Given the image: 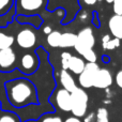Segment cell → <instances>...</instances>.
I'll return each mask as SVG.
<instances>
[{
  "label": "cell",
  "instance_id": "cell-9",
  "mask_svg": "<svg viewBox=\"0 0 122 122\" xmlns=\"http://www.w3.org/2000/svg\"><path fill=\"white\" fill-rule=\"evenodd\" d=\"M55 102L60 110L62 112H71L72 110V97L71 92L65 89H59L55 93Z\"/></svg>",
  "mask_w": 122,
  "mask_h": 122
},
{
  "label": "cell",
  "instance_id": "cell-18",
  "mask_svg": "<svg viewBox=\"0 0 122 122\" xmlns=\"http://www.w3.org/2000/svg\"><path fill=\"white\" fill-rule=\"evenodd\" d=\"M60 39H61V32L58 31V30H53L47 36L46 42L51 47L56 48V47H59L60 45Z\"/></svg>",
  "mask_w": 122,
  "mask_h": 122
},
{
  "label": "cell",
  "instance_id": "cell-30",
  "mask_svg": "<svg viewBox=\"0 0 122 122\" xmlns=\"http://www.w3.org/2000/svg\"><path fill=\"white\" fill-rule=\"evenodd\" d=\"M51 31H53V28H51L49 25L44 26V28H43V33H44V34H46V36H48V34L51 33Z\"/></svg>",
  "mask_w": 122,
  "mask_h": 122
},
{
  "label": "cell",
  "instance_id": "cell-15",
  "mask_svg": "<svg viewBox=\"0 0 122 122\" xmlns=\"http://www.w3.org/2000/svg\"><path fill=\"white\" fill-rule=\"evenodd\" d=\"M77 42V34L73 32H63L61 33L60 39V45L61 48H71L74 47Z\"/></svg>",
  "mask_w": 122,
  "mask_h": 122
},
{
  "label": "cell",
  "instance_id": "cell-7",
  "mask_svg": "<svg viewBox=\"0 0 122 122\" xmlns=\"http://www.w3.org/2000/svg\"><path fill=\"white\" fill-rule=\"evenodd\" d=\"M17 46L23 49H31L36 46V34L31 28L26 27L19 30L15 38Z\"/></svg>",
  "mask_w": 122,
  "mask_h": 122
},
{
  "label": "cell",
  "instance_id": "cell-34",
  "mask_svg": "<svg viewBox=\"0 0 122 122\" xmlns=\"http://www.w3.org/2000/svg\"><path fill=\"white\" fill-rule=\"evenodd\" d=\"M104 103H105V104H109L110 103V100H105V101H104Z\"/></svg>",
  "mask_w": 122,
  "mask_h": 122
},
{
  "label": "cell",
  "instance_id": "cell-1",
  "mask_svg": "<svg viewBox=\"0 0 122 122\" xmlns=\"http://www.w3.org/2000/svg\"><path fill=\"white\" fill-rule=\"evenodd\" d=\"M6 97L11 105L20 108L38 102V93L33 82L25 77H17L5 82Z\"/></svg>",
  "mask_w": 122,
  "mask_h": 122
},
{
  "label": "cell",
  "instance_id": "cell-35",
  "mask_svg": "<svg viewBox=\"0 0 122 122\" xmlns=\"http://www.w3.org/2000/svg\"><path fill=\"white\" fill-rule=\"evenodd\" d=\"M106 2H107V3H112V2H114V0H105Z\"/></svg>",
  "mask_w": 122,
  "mask_h": 122
},
{
  "label": "cell",
  "instance_id": "cell-29",
  "mask_svg": "<svg viewBox=\"0 0 122 122\" xmlns=\"http://www.w3.org/2000/svg\"><path fill=\"white\" fill-rule=\"evenodd\" d=\"M94 118H95V115L93 114V112H91V114L87 115V117H85L84 122H93L94 121Z\"/></svg>",
  "mask_w": 122,
  "mask_h": 122
},
{
  "label": "cell",
  "instance_id": "cell-3",
  "mask_svg": "<svg viewBox=\"0 0 122 122\" xmlns=\"http://www.w3.org/2000/svg\"><path fill=\"white\" fill-rule=\"evenodd\" d=\"M72 97V110L74 117H84L87 112L88 108V101L89 97L87 92L82 88H76L73 92L71 93Z\"/></svg>",
  "mask_w": 122,
  "mask_h": 122
},
{
  "label": "cell",
  "instance_id": "cell-4",
  "mask_svg": "<svg viewBox=\"0 0 122 122\" xmlns=\"http://www.w3.org/2000/svg\"><path fill=\"white\" fill-rule=\"evenodd\" d=\"M95 45V36L93 30L90 27H85L77 33V42L74 49L80 56L88 49H92Z\"/></svg>",
  "mask_w": 122,
  "mask_h": 122
},
{
  "label": "cell",
  "instance_id": "cell-10",
  "mask_svg": "<svg viewBox=\"0 0 122 122\" xmlns=\"http://www.w3.org/2000/svg\"><path fill=\"white\" fill-rule=\"evenodd\" d=\"M112 85V75L109 70L107 69H101L97 71L95 75L94 81H93V87L97 89H107Z\"/></svg>",
  "mask_w": 122,
  "mask_h": 122
},
{
  "label": "cell",
  "instance_id": "cell-23",
  "mask_svg": "<svg viewBox=\"0 0 122 122\" xmlns=\"http://www.w3.org/2000/svg\"><path fill=\"white\" fill-rule=\"evenodd\" d=\"M72 57V54L70 51H63L61 54V66H62V70H66L67 71V65H69V61Z\"/></svg>",
  "mask_w": 122,
  "mask_h": 122
},
{
  "label": "cell",
  "instance_id": "cell-36",
  "mask_svg": "<svg viewBox=\"0 0 122 122\" xmlns=\"http://www.w3.org/2000/svg\"><path fill=\"white\" fill-rule=\"evenodd\" d=\"M97 1H103V0H97Z\"/></svg>",
  "mask_w": 122,
  "mask_h": 122
},
{
  "label": "cell",
  "instance_id": "cell-6",
  "mask_svg": "<svg viewBox=\"0 0 122 122\" xmlns=\"http://www.w3.org/2000/svg\"><path fill=\"white\" fill-rule=\"evenodd\" d=\"M40 66V58L36 51L26 53L19 60V72L23 74H33Z\"/></svg>",
  "mask_w": 122,
  "mask_h": 122
},
{
  "label": "cell",
  "instance_id": "cell-20",
  "mask_svg": "<svg viewBox=\"0 0 122 122\" xmlns=\"http://www.w3.org/2000/svg\"><path fill=\"white\" fill-rule=\"evenodd\" d=\"M15 0H0V16L8 13L14 6Z\"/></svg>",
  "mask_w": 122,
  "mask_h": 122
},
{
  "label": "cell",
  "instance_id": "cell-21",
  "mask_svg": "<svg viewBox=\"0 0 122 122\" xmlns=\"http://www.w3.org/2000/svg\"><path fill=\"white\" fill-rule=\"evenodd\" d=\"M97 122H109V120H108V110L105 107H101L97 109Z\"/></svg>",
  "mask_w": 122,
  "mask_h": 122
},
{
  "label": "cell",
  "instance_id": "cell-25",
  "mask_svg": "<svg viewBox=\"0 0 122 122\" xmlns=\"http://www.w3.org/2000/svg\"><path fill=\"white\" fill-rule=\"evenodd\" d=\"M112 11L116 15H121L122 16V0H114Z\"/></svg>",
  "mask_w": 122,
  "mask_h": 122
},
{
  "label": "cell",
  "instance_id": "cell-17",
  "mask_svg": "<svg viewBox=\"0 0 122 122\" xmlns=\"http://www.w3.org/2000/svg\"><path fill=\"white\" fill-rule=\"evenodd\" d=\"M0 29H1V28H0ZM14 42H15V38L13 36L6 34L5 32L0 31V51L12 47Z\"/></svg>",
  "mask_w": 122,
  "mask_h": 122
},
{
  "label": "cell",
  "instance_id": "cell-33",
  "mask_svg": "<svg viewBox=\"0 0 122 122\" xmlns=\"http://www.w3.org/2000/svg\"><path fill=\"white\" fill-rule=\"evenodd\" d=\"M102 61H103V62H109V58L107 57V56H103V57H102Z\"/></svg>",
  "mask_w": 122,
  "mask_h": 122
},
{
  "label": "cell",
  "instance_id": "cell-32",
  "mask_svg": "<svg viewBox=\"0 0 122 122\" xmlns=\"http://www.w3.org/2000/svg\"><path fill=\"white\" fill-rule=\"evenodd\" d=\"M84 2L87 4V5H94L97 2V0H84Z\"/></svg>",
  "mask_w": 122,
  "mask_h": 122
},
{
  "label": "cell",
  "instance_id": "cell-22",
  "mask_svg": "<svg viewBox=\"0 0 122 122\" xmlns=\"http://www.w3.org/2000/svg\"><path fill=\"white\" fill-rule=\"evenodd\" d=\"M81 57L84 58L85 61H87V62H97V54H95V51H93V48L86 51L81 55Z\"/></svg>",
  "mask_w": 122,
  "mask_h": 122
},
{
  "label": "cell",
  "instance_id": "cell-5",
  "mask_svg": "<svg viewBox=\"0 0 122 122\" xmlns=\"http://www.w3.org/2000/svg\"><path fill=\"white\" fill-rule=\"evenodd\" d=\"M100 70V66L97 62H87L84 71L78 75V82L82 89H89L93 87L95 75L97 71Z\"/></svg>",
  "mask_w": 122,
  "mask_h": 122
},
{
  "label": "cell",
  "instance_id": "cell-19",
  "mask_svg": "<svg viewBox=\"0 0 122 122\" xmlns=\"http://www.w3.org/2000/svg\"><path fill=\"white\" fill-rule=\"evenodd\" d=\"M15 16H16V12H15V8L13 6L8 13L0 16V28H5L8 25H10L15 19Z\"/></svg>",
  "mask_w": 122,
  "mask_h": 122
},
{
  "label": "cell",
  "instance_id": "cell-11",
  "mask_svg": "<svg viewBox=\"0 0 122 122\" xmlns=\"http://www.w3.org/2000/svg\"><path fill=\"white\" fill-rule=\"evenodd\" d=\"M108 29L112 36L119 40H122V16L114 14L108 19Z\"/></svg>",
  "mask_w": 122,
  "mask_h": 122
},
{
  "label": "cell",
  "instance_id": "cell-16",
  "mask_svg": "<svg viewBox=\"0 0 122 122\" xmlns=\"http://www.w3.org/2000/svg\"><path fill=\"white\" fill-rule=\"evenodd\" d=\"M102 47L104 49H107V51H114V49L118 48L121 44V41L119 39L112 38L110 34H104L102 36Z\"/></svg>",
  "mask_w": 122,
  "mask_h": 122
},
{
  "label": "cell",
  "instance_id": "cell-14",
  "mask_svg": "<svg viewBox=\"0 0 122 122\" xmlns=\"http://www.w3.org/2000/svg\"><path fill=\"white\" fill-rule=\"evenodd\" d=\"M59 77H60V82H61V85H62L63 89L67 90L69 92L72 93L76 88H77L73 76H72L66 70H62V71L60 72Z\"/></svg>",
  "mask_w": 122,
  "mask_h": 122
},
{
  "label": "cell",
  "instance_id": "cell-31",
  "mask_svg": "<svg viewBox=\"0 0 122 122\" xmlns=\"http://www.w3.org/2000/svg\"><path fill=\"white\" fill-rule=\"evenodd\" d=\"M64 122H81V121H80L79 118H77V117H70V118H67Z\"/></svg>",
  "mask_w": 122,
  "mask_h": 122
},
{
  "label": "cell",
  "instance_id": "cell-2",
  "mask_svg": "<svg viewBox=\"0 0 122 122\" xmlns=\"http://www.w3.org/2000/svg\"><path fill=\"white\" fill-rule=\"evenodd\" d=\"M48 0H15L14 8L16 15H41L47 10ZM43 17V16H42Z\"/></svg>",
  "mask_w": 122,
  "mask_h": 122
},
{
  "label": "cell",
  "instance_id": "cell-26",
  "mask_svg": "<svg viewBox=\"0 0 122 122\" xmlns=\"http://www.w3.org/2000/svg\"><path fill=\"white\" fill-rule=\"evenodd\" d=\"M115 80H116L117 86H118L120 89H122V70H120V71L117 72Z\"/></svg>",
  "mask_w": 122,
  "mask_h": 122
},
{
  "label": "cell",
  "instance_id": "cell-12",
  "mask_svg": "<svg viewBox=\"0 0 122 122\" xmlns=\"http://www.w3.org/2000/svg\"><path fill=\"white\" fill-rule=\"evenodd\" d=\"M15 20L17 23L21 24V25H30L31 27L36 28V29H40L41 26L43 25V17L41 15H16L15 16Z\"/></svg>",
  "mask_w": 122,
  "mask_h": 122
},
{
  "label": "cell",
  "instance_id": "cell-13",
  "mask_svg": "<svg viewBox=\"0 0 122 122\" xmlns=\"http://www.w3.org/2000/svg\"><path fill=\"white\" fill-rule=\"evenodd\" d=\"M85 66H86V61L84 58L72 55L71 59L69 61V65H67V71H71L73 74L79 75L84 71Z\"/></svg>",
  "mask_w": 122,
  "mask_h": 122
},
{
  "label": "cell",
  "instance_id": "cell-28",
  "mask_svg": "<svg viewBox=\"0 0 122 122\" xmlns=\"http://www.w3.org/2000/svg\"><path fill=\"white\" fill-rule=\"evenodd\" d=\"M93 19H92V23L93 25L95 26V27L99 28L100 27V20H99V14H97V12H93Z\"/></svg>",
  "mask_w": 122,
  "mask_h": 122
},
{
  "label": "cell",
  "instance_id": "cell-24",
  "mask_svg": "<svg viewBox=\"0 0 122 122\" xmlns=\"http://www.w3.org/2000/svg\"><path fill=\"white\" fill-rule=\"evenodd\" d=\"M0 122H18V118L14 114L5 112L0 115Z\"/></svg>",
  "mask_w": 122,
  "mask_h": 122
},
{
  "label": "cell",
  "instance_id": "cell-8",
  "mask_svg": "<svg viewBox=\"0 0 122 122\" xmlns=\"http://www.w3.org/2000/svg\"><path fill=\"white\" fill-rule=\"evenodd\" d=\"M17 62L16 53L12 47L0 51V71L10 72L15 69V64Z\"/></svg>",
  "mask_w": 122,
  "mask_h": 122
},
{
  "label": "cell",
  "instance_id": "cell-27",
  "mask_svg": "<svg viewBox=\"0 0 122 122\" xmlns=\"http://www.w3.org/2000/svg\"><path fill=\"white\" fill-rule=\"evenodd\" d=\"M42 122H63L62 119L60 118V117H53V116H49V117H46V118L43 119Z\"/></svg>",
  "mask_w": 122,
  "mask_h": 122
}]
</instances>
